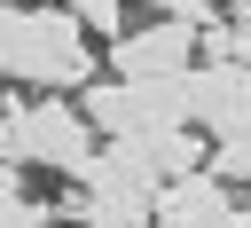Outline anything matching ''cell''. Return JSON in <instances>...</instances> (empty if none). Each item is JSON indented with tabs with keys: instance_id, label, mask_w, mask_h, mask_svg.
<instances>
[{
	"instance_id": "8fae6325",
	"label": "cell",
	"mask_w": 251,
	"mask_h": 228,
	"mask_svg": "<svg viewBox=\"0 0 251 228\" xmlns=\"http://www.w3.org/2000/svg\"><path fill=\"white\" fill-rule=\"evenodd\" d=\"M227 16H235V24H251V0H235V8H227Z\"/></svg>"
},
{
	"instance_id": "3957f363",
	"label": "cell",
	"mask_w": 251,
	"mask_h": 228,
	"mask_svg": "<svg viewBox=\"0 0 251 228\" xmlns=\"http://www.w3.org/2000/svg\"><path fill=\"white\" fill-rule=\"evenodd\" d=\"M157 197H165V173L141 157V142H110L78 181V220L86 228H157Z\"/></svg>"
},
{
	"instance_id": "4fadbf2b",
	"label": "cell",
	"mask_w": 251,
	"mask_h": 228,
	"mask_svg": "<svg viewBox=\"0 0 251 228\" xmlns=\"http://www.w3.org/2000/svg\"><path fill=\"white\" fill-rule=\"evenodd\" d=\"M149 8H165V16H173V8H180V0H149Z\"/></svg>"
},
{
	"instance_id": "52a82bcc",
	"label": "cell",
	"mask_w": 251,
	"mask_h": 228,
	"mask_svg": "<svg viewBox=\"0 0 251 228\" xmlns=\"http://www.w3.org/2000/svg\"><path fill=\"white\" fill-rule=\"evenodd\" d=\"M157 228H235V189L204 165V173H180L165 181L157 197Z\"/></svg>"
},
{
	"instance_id": "7a4b0ae2",
	"label": "cell",
	"mask_w": 251,
	"mask_h": 228,
	"mask_svg": "<svg viewBox=\"0 0 251 228\" xmlns=\"http://www.w3.org/2000/svg\"><path fill=\"white\" fill-rule=\"evenodd\" d=\"M94 142H102V126L86 118V102H63V94H31V86H16L8 110H0V157H8V165H47V173L86 181V165L102 157Z\"/></svg>"
},
{
	"instance_id": "30bf717a",
	"label": "cell",
	"mask_w": 251,
	"mask_h": 228,
	"mask_svg": "<svg viewBox=\"0 0 251 228\" xmlns=\"http://www.w3.org/2000/svg\"><path fill=\"white\" fill-rule=\"evenodd\" d=\"M173 16H188V24H196V31H204V24H220V8H212V0H180V8H173Z\"/></svg>"
},
{
	"instance_id": "8992f818",
	"label": "cell",
	"mask_w": 251,
	"mask_h": 228,
	"mask_svg": "<svg viewBox=\"0 0 251 228\" xmlns=\"http://www.w3.org/2000/svg\"><path fill=\"white\" fill-rule=\"evenodd\" d=\"M188 94H196V126L212 142L251 134V63H196L188 71Z\"/></svg>"
},
{
	"instance_id": "7c38bea8",
	"label": "cell",
	"mask_w": 251,
	"mask_h": 228,
	"mask_svg": "<svg viewBox=\"0 0 251 228\" xmlns=\"http://www.w3.org/2000/svg\"><path fill=\"white\" fill-rule=\"evenodd\" d=\"M235 228H251V204H235Z\"/></svg>"
},
{
	"instance_id": "5b68a950",
	"label": "cell",
	"mask_w": 251,
	"mask_h": 228,
	"mask_svg": "<svg viewBox=\"0 0 251 228\" xmlns=\"http://www.w3.org/2000/svg\"><path fill=\"white\" fill-rule=\"evenodd\" d=\"M188 55H196V24L188 16H157V24H133V31L110 39V71L118 79H180V71H196Z\"/></svg>"
},
{
	"instance_id": "5bb4252c",
	"label": "cell",
	"mask_w": 251,
	"mask_h": 228,
	"mask_svg": "<svg viewBox=\"0 0 251 228\" xmlns=\"http://www.w3.org/2000/svg\"><path fill=\"white\" fill-rule=\"evenodd\" d=\"M8 8H31V0H8Z\"/></svg>"
},
{
	"instance_id": "ba28073f",
	"label": "cell",
	"mask_w": 251,
	"mask_h": 228,
	"mask_svg": "<svg viewBox=\"0 0 251 228\" xmlns=\"http://www.w3.org/2000/svg\"><path fill=\"white\" fill-rule=\"evenodd\" d=\"M212 173H220L227 189H251V134H227V142H212Z\"/></svg>"
},
{
	"instance_id": "6da1fadb",
	"label": "cell",
	"mask_w": 251,
	"mask_h": 228,
	"mask_svg": "<svg viewBox=\"0 0 251 228\" xmlns=\"http://www.w3.org/2000/svg\"><path fill=\"white\" fill-rule=\"evenodd\" d=\"M0 71L31 94H71V86H94L102 55L86 39V16H71L63 0L55 8H0Z\"/></svg>"
},
{
	"instance_id": "9c48e42d",
	"label": "cell",
	"mask_w": 251,
	"mask_h": 228,
	"mask_svg": "<svg viewBox=\"0 0 251 228\" xmlns=\"http://www.w3.org/2000/svg\"><path fill=\"white\" fill-rule=\"evenodd\" d=\"M63 8L86 16V31H110V39L126 31V0H63Z\"/></svg>"
},
{
	"instance_id": "277c9868",
	"label": "cell",
	"mask_w": 251,
	"mask_h": 228,
	"mask_svg": "<svg viewBox=\"0 0 251 228\" xmlns=\"http://www.w3.org/2000/svg\"><path fill=\"white\" fill-rule=\"evenodd\" d=\"M86 118L110 134V142H133V134H165V126H196V94H188V71L180 79H94L86 86Z\"/></svg>"
}]
</instances>
